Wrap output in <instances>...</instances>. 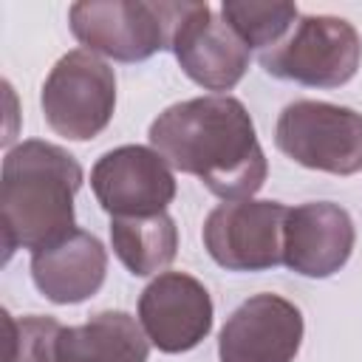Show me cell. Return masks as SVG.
Listing matches in <instances>:
<instances>
[{"label": "cell", "mask_w": 362, "mask_h": 362, "mask_svg": "<svg viewBox=\"0 0 362 362\" xmlns=\"http://www.w3.org/2000/svg\"><path fill=\"white\" fill-rule=\"evenodd\" d=\"M150 144L164 161L195 175L223 201H243L266 181V156L252 116L235 96H198L158 113Z\"/></svg>", "instance_id": "obj_1"}, {"label": "cell", "mask_w": 362, "mask_h": 362, "mask_svg": "<svg viewBox=\"0 0 362 362\" xmlns=\"http://www.w3.org/2000/svg\"><path fill=\"white\" fill-rule=\"evenodd\" d=\"M82 187L79 161L57 144L31 139L3 158L0 226L3 249H48L74 232V195Z\"/></svg>", "instance_id": "obj_2"}, {"label": "cell", "mask_w": 362, "mask_h": 362, "mask_svg": "<svg viewBox=\"0 0 362 362\" xmlns=\"http://www.w3.org/2000/svg\"><path fill=\"white\" fill-rule=\"evenodd\" d=\"M187 3L88 0L71 6V31L88 48L119 62H139L173 48Z\"/></svg>", "instance_id": "obj_3"}, {"label": "cell", "mask_w": 362, "mask_h": 362, "mask_svg": "<svg viewBox=\"0 0 362 362\" xmlns=\"http://www.w3.org/2000/svg\"><path fill=\"white\" fill-rule=\"evenodd\" d=\"M362 59V40L356 28L331 14H308L291 25L274 48L260 54L266 74L291 79L308 88H339L345 85Z\"/></svg>", "instance_id": "obj_4"}, {"label": "cell", "mask_w": 362, "mask_h": 362, "mask_svg": "<svg viewBox=\"0 0 362 362\" xmlns=\"http://www.w3.org/2000/svg\"><path fill=\"white\" fill-rule=\"evenodd\" d=\"M274 144L308 170L354 175L362 170V113L314 99L291 102L277 119Z\"/></svg>", "instance_id": "obj_5"}, {"label": "cell", "mask_w": 362, "mask_h": 362, "mask_svg": "<svg viewBox=\"0 0 362 362\" xmlns=\"http://www.w3.org/2000/svg\"><path fill=\"white\" fill-rule=\"evenodd\" d=\"M42 116L48 127L71 141L99 136L116 107V76L93 51H68L42 85Z\"/></svg>", "instance_id": "obj_6"}, {"label": "cell", "mask_w": 362, "mask_h": 362, "mask_svg": "<svg viewBox=\"0 0 362 362\" xmlns=\"http://www.w3.org/2000/svg\"><path fill=\"white\" fill-rule=\"evenodd\" d=\"M288 209L277 201H226L204 221V246L229 272H260L283 260Z\"/></svg>", "instance_id": "obj_7"}, {"label": "cell", "mask_w": 362, "mask_h": 362, "mask_svg": "<svg viewBox=\"0 0 362 362\" xmlns=\"http://www.w3.org/2000/svg\"><path fill=\"white\" fill-rule=\"evenodd\" d=\"M96 201L113 218L158 215L175 198V178L164 156L141 144L105 153L90 170Z\"/></svg>", "instance_id": "obj_8"}, {"label": "cell", "mask_w": 362, "mask_h": 362, "mask_svg": "<svg viewBox=\"0 0 362 362\" xmlns=\"http://www.w3.org/2000/svg\"><path fill=\"white\" fill-rule=\"evenodd\" d=\"M303 342V314L280 294H255L221 328V362H291Z\"/></svg>", "instance_id": "obj_9"}, {"label": "cell", "mask_w": 362, "mask_h": 362, "mask_svg": "<svg viewBox=\"0 0 362 362\" xmlns=\"http://www.w3.org/2000/svg\"><path fill=\"white\" fill-rule=\"evenodd\" d=\"M139 322L164 354L195 348L212 328V300L201 280L184 272L158 274L139 297Z\"/></svg>", "instance_id": "obj_10"}, {"label": "cell", "mask_w": 362, "mask_h": 362, "mask_svg": "<svg viewBox=\"0 0 362 362\" xmlns=\"http://www.w3.org/2000/svg\"><path fill=\"white\" fill-rule=\"evenodd\" d=\"M173 54L184 74L206 90L235 88L249 68V45L206 3H187L173 37Z\"/></svg>", "instance_id": "obj_11"}, {"label": "cell", "mask_w": 362, "mask_h": 362, "mask_svg": "<svg viewBox=\"0 0 362 362\" xmlns=\"http://www.w3.org/2000/svg\"><path fill=\"white\" fill-rule=\"evenodd\" d=\"M354 249V221L331 201L288 209L283 226V263L303 277H331Z\"/></svg>", "instance_id": "obj_12"}, {"label": "cell", "mask_w": 362, "mask_h": 362, "mask_svg": "<svg viewBox=\"0 0 362 362\" xmlns=\"http://www.w3.org/2000/svg\"><path fill=\"white\" fill-rule=\"evenodd\" d=\"M107 274V255L99 238L74 229L59 243L31 255V277L40 294L51 303L68 305L96 294Z\"/></svg>", "instance_id": "obj_13"}, {"label": "cell", "mask_w": 362, "mask_h": 362, "mask_svg": "<svg viewBox=\"0 0 362 362\" xmlns=\"http://www.w3.org/2000/svg\"><path fill=\"white\" fill-rule=\"evenodd\" d=\"M150 339L124 311H102L82 325L62 328L59 362H147Z\"/></svg>", "instance_id": "obj_14"}, {"label": "cell", "mask_w": 362, "mask_h": 362, "mask_svg": "<svg viewBox=\"0 0 362 362\" xmlns=\"http://www.w3.org/2000/svg\"><path fill=\"white\" fill-rule=\"evenodd\" d=\"M110 240L116 257L130 274L147 277L173 263L178 249V229L167 212L144 218H113Z\"/></svg>", "instance_id": "obj_15"}, {"label": "cell", "mask_w": 362, "mask_h": 362, "mask_svg": "<svg viewBox=\"0 0 362 362\" xmlns=\"http://www.w3.org/2000/svg\"><path fill=\"white\" fill-rule=\"evenodd\" d=\"M223 20L249 48H274L297 20L294 3H252L226 0L221 6Z\"/></svg>", "instance_id": "obj_16"}, {"label": "cell", "mask_w": 362, "mask_h": 362, "mask_svg": "<svg viewBox=\"0 0 362 362\" xmlns=\"http://www.w3.org/2000/svg\"><path fill=\"white\" fill-rule=\"evenodd\" d=\"M62 328L54 317H23L14 320L3 311V362H59Z\"/></svg>", "instance_id": "obj_17"}]
</instances>
